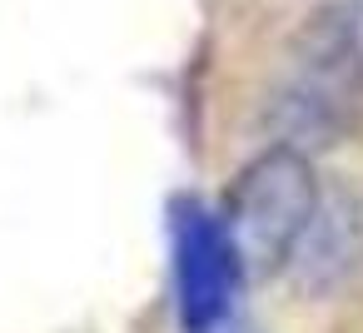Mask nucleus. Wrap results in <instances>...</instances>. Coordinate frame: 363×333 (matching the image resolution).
<instances>
[{
	"mask_svg": "<svg viewBox=\"0 0 363 333\" xmlns=\"http://www.w3.org/2000/svg\"><path fill=\"white\" fill-rule=\"evenodd\" d=\"M269 120L294 149L308 140L328 145L363 120V0H323L294 30Z\"/></svg>",
	"mask_w": 363,
	"mask_h": 333,
	"instance_id": "f257e3e1",
	"label": "nucleus"
},
{
	"mask_svg": "<svg viewBox=\"0 0 363 333\" xmlns=\"http://www.w3.org/2000/svg\"><path fill=\"white\" fill-rule=\"evenodd\" d=\"M318 209H323V194L303 149L269 145L264 154H254L239 169L224 204V224L234 234L244 273H279L303 249Z\"/></svg>",
	"mask_w": 363,
	"mask_h": 333,
	"instance_id": "f03ea898",
	"label": "nucleus"
},
{
	"mask_svg": "<svg viewBox=\"0 0 363 333\" xmlns=\"http://www.w3.org/2000/svg\"><path fill=\"white\" fill-rule=\"evenodd\" d=\"M169 244H174V293H179L184 328L204 333L219 318L239 313V283L249 273H244V259L234 249L224 214H214L199 199H174Z\"/></svg>",
	"mask_w": 363,
	"mask_h": 333,
	"instance_id": "7ed1b4c3",
	"label": "nucleus"
},
{
	"mask_svg": "<svg viewBox=\"0 0 363 333\" xmlns=\"http://www.w3.org/2000/svg\"><path fill=\"white\" fill-rule=\"evenodd\" d=\"M204 333H254V323H249L244 313H229V318H219V323L204 328Z\"/></svg>",
	"mask_w": 363,
	"mask_h": 333,
	"instance_id": "20e7f679",
	"label": "nucleus"
}]
</instances>
